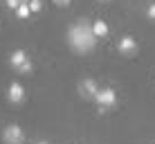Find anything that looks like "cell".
<instances>
[{
  "label": "cell",
  "mask_w": 155,
  "mask_h": 144,
  "mask_svg": "<svg viewBox=\"0 0 155 144\" xmlns=\"http://www.w3.org/2000/svg\"><path fill=\"white\" fill-rule=\"evenodd\" d=\"M97 36H94L92 32V23H88V20H79V23H74L70 32H68V43L74 52H79V54H88V52L94 50V45H97Z\"/></svg>",
  "instance_id": "1"
},
{
  "label": "cell",
  "mask_w": 155,
  "mask_h": 144,
  "mask_svg": "<svg viewBox=\"0 0 155 144\" xmlns=\"http://www.w3.org/2000/svg\"><path fill=\"white\" fill-rule=\"evenodd\" d=\"M94 101L101 106V108H110V106H115L117 101V95L113 88H99L97 95H94Z\"/></svg>",
  "instance_id": "2"
},
{
  "label": "cell",
  "mask_w": 155,
  "mask_h": 144,
  "mask_svg": "<svg viewBox=\"0 0 155 144\" xmlns=\"http://www.w3.org/2000/svg\"><path fill=\"white\" fill-rule=\"evenodd\" d=\"M23 137H25V133L20 131L18 124L7 126V129H5V133H2V140L7 142V144H20V142H23Z\"/></svg>",
  "instance_id": "3"
},
{
  "label": "cell",
  "mask_w": 155,
  "mask_h": 144,
  "mask_svg": "<svg viewBox=\"0 0 155 144\" xmlns=\"http://www.w3.org/2000/svg\"><path fill=\"white\" fill-rule=\"evenodd\" d=\"M97 90H99V86H97V81H94V79H83V81L79 83V92H81L83 99H94Z\"/></svg>",
  "instance_id": "4"
},
{
  "label": "cell",
  "mask_w": 155,
  "mask_h": 144,
  "mask_svg": "<svg viewBox=\"0 0 155 144\" xmlns=\"http://www.w3.org/2000/svg\"><path fill=\"white\" fill-rule=\"evenodd\" d=\"M7 97H9L12 104H20V101L25 99V88L20 86L18 81H14L12 86H9V90H7Z\"/></svg>",
  "instance_id": "5"
},
{
  "label": "cell",
  "mask_w": 155,
  "mask_h": 144,
  "mask_svg": "<svg viewBox=\"0 0 155 144\" xmlns=\"http://www.w3.org/2000/svg\"><path fill=\"white\" fill-rule=\"evenodd\" d=\"M119 52L121 54H133V52L137 50V41L135 39H130V36H124V39H119Z\"/></svg>",
  "instance_id": "6"
},
{
  "label": "cell",
  "mask_w": 155,
  "mask_h": 144,
  "mask_svg": "<svg viewBox=\"0 0 155 144\" xmlns=\"http://www.w3.org/2000/svg\"><path fill=\"white\" fill-rule=\"evenodd\" d=\"M92 32L97 39H104V36H108V25L104 23V20H94L92 23Z\"/></svg>",
  "instance_id": "7"
},
{
  "label": "cell",
  "mask_w": 155,
  "mask_h": 144,
  "mask_svg": "<svg viewBox=\"0 0 155 144\" xmlns=\"http://www.w3.org/2000/svg\"><path fill=\"white\" fill-rule=\"evenodd\" d=\"M25 59H27V54H25L23 50H16V52H12V59H9V61H12V65H14V68H18L20 63L25 61Z\"/></svg>",
  "instance_id": "8"
},
{
  "label": "cell",
  "mask_w": 155,
  "mask_h": 144,
  "mask_svg": "<svg viewBox=\"0 0 155 144\" xmlns=\"http://www.w3.org/2000/svg\"><path fill=\"white\" fill-rule=\"evenodd\" d=\"M29 14H31L29 2H20L18 9H16V16H18V18H29Z\"/></svg>",
  "instance_id": "9"
},
{
  "label": "cell",
  "mask_w": 155,
  "mask_h": 144,
  "mask_svg": "<svg viewBox=\"0 0 155 144\" xmlns=\"http://www.w3.org/2000/svg\"><path fill=\"white\" fill-rule=\"evenodd\" d=\"M31 68H34V65H31V61H29V59H25V61L20 63V65L16 68V70H18L20 74H29V72H31Z\"/></svg>",
  "instance_id": "10"
},
{
  "label": "cell",
  "mask_w": 155,
  "mask_h": 144,
  "mask_svg": "<svg viewBox=\"0 0 155 144\" xmlns=\"http://www.w3.org/2000/svg\"><path fill=\"white\" fill-rule=\"evenodd\" d=\"M29 9H31V14H38L41 9H43V2H41V0H31V2H29Z\"/></svg>",
  "instance_id": "11"
},
{
  "label": "cell",
  "mask_w": 155,
  "mask_h": 144,
  "mask_svg": "<svg viewBox=\"0 0 155 144\" xmlns=\"http://www.w3.org/2000/svg\"><path fill=\"white\" fill-rule=\"evenodd\" d=\"M52 2H54L56 7H70V2H72V0H52Z\"/></svg>",
  "instance_id": "12"
},
{
  "label": "cell",
  "mask_w": 155,
  "mask_h": 144,
  "mask_svg": "<svg viewBox=\"0 0 155 144\" xmlns=\"http://www.w3.org/2000/svg\"><path fill=\"white\" fill-rule=\"evenodd\" d=\"M18 5H20V0H7V7H9V9H14V12L18 9Z\"/></svg>",
  "instance_id": "13"
},
{
  "label": "cell",
  "mask_w": 155,
  "mask_h": 144,
  "mask_svg": "<svg viewBox=\"0 0 155 144\" xmlns=\"http://www.w3.org/2000/svg\"><path fill=\"white\" fill-rule=\"evenodd\" d=\"M148 16H151V18H155V5H148Z\"/></svg>",
  "instance_id": "14"
},
{
  "label": "cell",
  "mask_w": 155,
  "mask_h": 144,
  "mask_svg": "<svg viewBox=\"0 0 155 144\" xmlns=\"http://www.w3.org/2000/svg\"><path fill=\"white\" fill-rule=\"evenodd\" d=\"M20 2H31V0H20Z\"/></svg>",
  "instance_id": "15"
},
{
  "label": "cell",
  "mask_w": 155,
  "mask_h": 144,
  "mask_svg": "<svg viewBox=\"0 0 155 144\" xmlns=\"http://www.w3.org/2000/svg\"><path fill=\"white\" fill-rule=\"evenodd\" d=\"M38 144H47V142H38Z\"/></svg>",
  "instance_id": "16"
}]
</instances>
